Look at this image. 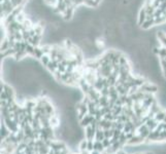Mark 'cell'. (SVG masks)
<instances>
[{"mask_svg":"<svg viewBox=\"0 0 166 154\" xmlns=\"http://www.w3.org/2000/svg\"><path fill=\"white\" fill-rule=\"evenodd\" d=\"M96 130H97V128H93L92 126H87V128H85V136H86V139L89 140V141L95 140Z\"/></svg>","mask_w":166,"mask_h":154,"instance_id":"6da1fadb","label":"cell"},{"mask_svg":"<svg viewBox=\"0 0 166 154\" xmlns=\"http://www.w3.org/2000/svg\"><path fill=\"white\" fill-rule=\"evenodd\" d=\"M104 139H105V136H104L103 130L100 128H97V130H96V135H95V141L102 142Z\"/></svg>","mask_w":166,"mask_h":154,"instance_id":"7a4b0ae2","label":"cell"},{"mask_svg":"<svg viewBox=\"0 0 166 154\" xmlns=\"http://www.w3.org/2000/svg\"><path fill=\"white\" fill-rule=\"evenodd\" d=\"M94 150H97L99 152H104L105 151V147L103 146L102 142H99V141H94Z\"/></svg>","mask_w":166,"mask_h":154,"instance_id":"3957f363","label":"cell"},{"mask_svg":"<svg viewBox=\"0 0 166 154\" xmlns=\"http://www.w3.org/2000/svg\"><path fill=\"white\" fill-rule=\"evenodd\" d=\"M79 151L81 152L85 151V150H87V148H88V140L87 139H83V140L79 141Z\"/></svg>","mask_w":166,"mask_h":154,"instance_id":"277c9868","label":"cell"},{"mask_svg":"<svg viewBox=\"0 0 166 154\" xmlns=\"http://www.w3.org/2000/svg\"><path fill=\"white\" fill-rule=\"evenodd\" d=\"M102 144H103V146L105 147V149H107L108 147H111V139H107L105 138L104 140L102 141Z\"/></svg>","mask_w":166,"mask_h":154,"instance_id":"5b68a950","label":"cell"},{"mask_svg":"<svg viewBox=\"0 0 166 154\" xmlns=\"http://www.w3.org/2000/svg\"><path fill=\"white\" fill-rule=\"evenodd\" d=\"M88 151L92 152L94 150V141H89L88 140V148H87Z\"/></svg>","mask_w":166,"mask_h":154,"instance_id":"8992f818","label":"cell"},{"mask_svg":"<svg viewBox=\"0 0 166 154\" xmlns=\"http://www.w3.org/2000/svg\"><path fill=\"white\" fill-rule=\"evenodd\" d=\"M91 154H102V153L99 152V151H97V150H93V151L91 152Z\"/></svg>","mask_w":166,"mask_h":154,"instance_id":"52a82bcc","label":"cell"},{"mask_svg":"<svg viewBox=\"0 0 166 154\" xmlns=\"http://www.w3.org/2000/svg\"><path fill=\"white\" fill-rule=\"evenodd\" d=\"M142 154H153L152 152H145V153H142Z\"/></svg>","mask_w":166,"mask_h":154,"instance_id":"ba28073f","label":"cell"},{"mask_svg":"<svg viewBox=\"0 0 166 154\" xmlns=\"http://www.w3.org/2000/svg\"><path fill=\"white\" fill-rule=\"evenodd\" d=\"M132 154H142V153H140V152H135V153H132Z\"/></svg>","mask_w":166,"mask_h":154,"instance_id":"9c48e42d","label":"cell"},{"mask_svg":"<svg viewBox=\"0 0 166 154\" xmlns=\"http://www.w3.org/2000/svg\"><path fill=\"white\" fill-rule=\"evenodd\" d=\"M113 154H117V153H113Z\"/></svg>","mask_w":166,"mask_h":154,"instance_id":"30bf717a","label":"cell"}]
</instances>
